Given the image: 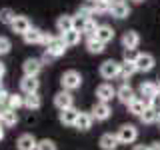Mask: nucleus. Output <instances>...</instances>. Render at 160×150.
I'll use <instances>...</instances> for the list:
<instances>
[{"label":"nucleus","mask_w":160,"mask_h":150,"mask_svg":"<svg viewBox=\"0 0 160 150\" xmlns=\"http://www.w3.org/2000/svg\"><path fill=\"white\" fill-rule=\"evenodd\" d=\"M38 76H24L20 80V92L22 94H30V92H38Z\"/></svg>","instance_id":"obj_15"},{"label":"nucleus","mask_w":160,"mask_h":150,"mask_svg":"<svg viewBox=\"0 0 160 150\" xmlns=\"http://www.w3.org/2000/svg\"><path fill=\"white\" fill-rule=\"evenodd\" d=\"M134 96H136V94H134V88L130 86V84H122V86L116 90V98H118L122 104H126V106L134 100Z\"/></svg>","instance_id":"obj_16"},{"label":"nucleus","mask_w":160,"mask_h":150,"mask_svg":"<svg viewBox=\"0 0 160 150\" xmlns=\"http://www.w3.org/2000/svg\"><path fill=\"white\" fill-rule=\"evenodd\" d=\"M40 106H42V98L38 96V92L24 94V108H28V110H38Z\"/></svg>","instance_id":"obj_25"},{"label":"nucleus","mask_w":160,"mask_h":150,"mask_svg":"<svg viewBox=\"0 0 160 150\" xmlns=\"http://www.w3.org/2000/svg\"><path fill=\"white\" fill-rule=\"evenodd\" d=\"M154 64H156V60H154L152 54L138 52V58H136V62H134V66H136V72H150V70L154 68Z\"/></svg>","instance_id":"obj_4"},{"label":"nucleus","mask_w":160,"mask_h":150,"mask_svg":"<svg viewBox=\"0 0 160 150\" xmlns=\"http://www.w3.org/2000/svg\"><path fill=\"white\" fill-rule=\"evenodd\" d=\"M60 84H62V90L72 92V90L82 86V74H80L78 70H66V72L62 74V78H60Z\"/></svg>","instance_id":"obj_1"},{"label":"nucleus","mask_w":160,"mask_h":150,"mask_svg":"<svg viewBox=\"0 0 160 150\" xmlns=\"http://www.w3.org/2000/svg\"><path fill=\"white\" fill-rule=\"evenodd\" d=\"M6 106L8 108H14V110H18V108H22L24 106V94L20 92V94H8V102H6Z\"/></svg>","instance_id":"obj_29"},{"label":"nucleus","mask_w":160,"mask_h":150,"mask_svg":"<svg viewBox=\"0 0 160 150\" xmlns=\"http://www.w3.org/2000/svg\"><path fill=\"white\" fill-rule=\"evenodd\" d=\"M118 146H120V142H118V136H116V134L106 132V134H102V136H100V148H102V150H116Z\"/></svg>","instance_id":"obj_18"},{"label":"nucleus","mask_w":160,"mask_h":150,"mask_svg":"<svg viewBox=\"0 0 160 150\" xmlns=\"http://www.w3.org/2000/svg\"><path fill=\"white\" fill-rule=\"evenodd\" d=\"M134 2H138V4H140V2H144V0H134Z\"/></svg>","instance_id":"obj_44"},{"label":"nucleus","mask_w":160,"mask_h":150,"mask_svg":"<svg viewBox=\"0 0 160 150\" xmlns=\"http://www.w3.org/2000/svg\"><path fill=\"white\" fill-rule=\"evenodd\" d=\"M118 72H120V62L116 60H104L100 64V76L104 80H112V78H118Z\"/></svg>","instance_id":"obj_3"},{"label":"nucleus","mask_w":160,"mask_h":150,"mask_svg":"<svg viewBox=\"0 0 160 150\" xmlns=\"http://www.w3.org/2000/svg\"><path fill=\"white\" fill-rule=\"evenodd\" d=\"M92 6H94V14H110V2L108 0H94L92 2Z\"/></svg>","instance_id":"obj_31"},{"label":"nucleus","mask_w":160,"mask_h":150,"mask_svg":"<svg viewBox=\"0 0 160 150\" xmlns=\"http://www.w3.org/2000/svg\"><path fill=\"white\" fill-rule=\"evenodd\" d=\"M66 44H64V40L60 38V36H52V40L46 44V48L44 50H48V52H52L56 58H60V56H64V52H66Z\"/></svg>","instance_id":"obj_7"},{"label":"nucleus","mask_w":160,"mask_h":150,"mask_svg":"<svg viewBox=\"0 0 160 150\" xmlns=\"http://www.w3.org/2000/svg\"><path fill=\"white\" fill-rule=\"evenodd\" d=\"M10 48H12V42H10L6 36H0V56L8 54V52H10Z\"/></svg>","instance_id":"obj_36"},{"label":"nucleus","mask_w":160,"mask_h":150,"mask_svg":"<svg viewBox=\"0 0 160 150\" xmlns=\"http://www.w3.org/2000/svg\"><path fill=\"white\" fill-rule=\"evenodd\" d=\"M114 96H116V90H114V86L108 84V82H102L96 88V98L100 100V102H110Z\"/></svg>","instance_id":"obj_9"},{"label":"nucleus","mask_w":160,"mask_h":150,"mask_svg":"<svg viewBox=\"0 0 160 150\" xmlns=\"http://www.w3.org/2000/svg\"><path fill=\"white\" fill-rule=\"evenodd\" d=\"M16 122H18V110L8 108V106H4L2 110H0V124H2L4 128L16 126Z\"/></svg>","instance_id":"obj_5"},{"label":"nucleus","mask_w":160,"mask_h":150,"mask_svg":"<svg viewBox=\"0 0 160 150\" xmlns=\"http://www.w3.org/2000/svg\"><path fill=\"white\" fill-rule=\"evenodd\" d=\"M138 118H140V122H142V124H154V122H158V110L152 108V106H148Z\"/></svg>","instance_id":"obj_26"},{"label":"nucleus","mask_w":160,"mask_h":150,"mask_svg":"<svg viewBox=\"0 0 160 150\" xmlns=\"http://www.w3.org/2000/svg\"><path fill=\"white\" fill-rule=\"evenodd\" d=\"M88 2H94V0H88Z\"/></svg>","instance_id":"obj_45"},{"label":"nucleus","mask_w":160,"mask_h":150,"mask_svg":"<svg viewBox=\"0 0 160 150\" xmlns=\"http://www.w3.org/2000/svg\"><path fill=\"white\" fill-rule=\"evenodd\" d=\"M94 38L100 40L102 44H108L114 40V28L108 26V24H100V26L96 28V34H94Z\"/></svg>","instance_id":"obj_13"},{"label":"nucleus","mask_w":160,"mask_h":150,"mask_svg":"<svg viewBox=\"0 0 160 150\" xmlns=\"http://www.w3.org/2000/svg\"><path fill=\"white\" fill-rule=\"evenodd\" d=\"M156 86H158V90H160V76H158V82H156Z\"/></svg>","instance_id":"obj_42"},{"label":"nucleus","mask_w":160,"mask_h":150,"mask_svg":"<svg viewBox=\"0 0 160 150\" xmlns=\"http://www.w3.org/2000/svg\"><path fill=\"white\" fill-rule=\"evenodd\" d=\"M16 18V12H14L12 8H0V22L2 24H12V20Z\"/></svg>","instance_id":"obj_32"},{"label":"nucleus","mask_w":160,"mask_h":150,"mask_svg":"<svg viewBox=\"0 0 160 150\" xmlns=\"http://www.w3.org/2000/svg\"><path fill=\"white\" fill-rule=\"evenodd\" d=\"M4 72H6V66H4V64H2V62H0V78H2V76H4Z\"/></svg>","instance_id":"obj_40"},{"label":"nucleus","mask_w":160,"mask_h":150,"mask_svg":"<svg viewBox=\"0 0 160 150\" xmlns=\"http://www.w3.org/2000/svg\"><path fill=\"white\" fill-rule=\"evenodd\" d=\"M2 88H4V86H2V78H0V90H2Z\"/></svg>","instance_id":"obj_43"},{"label":"nucleus","mask_w":160,"mask_h":150,"mask_svg":"<svg viewBox=\"0 0 160 150\" xmlns=\"http://www.w3.org/2000/svg\"><path fill=\"white\" fill-rule=\"evenodd\" d=\"M54 106H56L58 110H64V108L74 106V98H72V94H70L68 90H60L56 96H54Z\"/></svg>","instance_id":"obj_8"},{"label":"nucleus","mask_w":160,"mask_h":150,"mask_svg":"<svg viewBox=\"0 0 160 150\" xmlns=\"http://www.w3.org/2000/svg\"><path fill=\"white\" fill-rule=\"evenodd\" d=\"M56 60V56H54L52 52H48V50H44V54H42V58H40V62L42 64H48V62H54Z\"/></svg>","instance_id":"obj_37"},{"label":"nucleus","mask_w":160,"mask_h":150,"mask_svg":"<svg viewBox=\"0 0 160 150\" xmlns=\"http://www.w3.org/2000/svg\"><path fill=\"white\" fill-rule=\"evenodd\" d=\"M60 38L64 40V44L70 48V46H76V44H80V38H82V32H78V30H68V32L60 34Z\"/></svg>","instance_id":"obj_24"},{"label":"nucleus","mask_w":160,"mask_h":150,"mask_svg":"<svg viewBox=\"0 0 160 150\" xmlns=\"http://www.w3.org/2000/svg\"><path fill=\"white\" fill-rule=\"evenodd\" d=\"M90 114H92L94 120H100V122H102V120H108L110 118L112 108H110L108 102H100V100H98V102L92 106V110H90Z\"/></svg>","instance_id":"obj_6"},{"label":"nucleus","mask_w":160,"mask_h":150,"mask_svg":"<svg viewBox=\"0 0 160 150\" xmlns=\"http://www.w3.org/2000/svg\"><path fill=\"white\" fill-rule=\"evenodd\" d=\"M72 16H68V14H62L58 20H56V30L60 34H64V32H68V30H72Z\"/></svg>","instance_id":"obj_27"},{"label":"nucleus","mask_w":160,"mask_h":150,"mask_svg":"<svg viewBox=\"0 0 160 150\" xmlns=\"http://www.w3.org/2000/svg\"><path fill=\"white\" fill-rule=\"evenodd\" d=\"M120 42H122L124 48H136L140 44V36H138V32H134V30H126V32L122 34V38H120Z\"/></svg>","instance_id":"obj_21"},{"label":"nucleus","mask_w":160,"mask_h":150,"mask_svg":"<svg viewBox=\"0 0 160 150\" xmlns=\"http://www.w3.org/2000/svg\"><path fill=\"white\" fill-rule=\"evenodd\" d=\"M110 14H112L114 18L122 20V18H126L128 14H130V6H128L126 2H116V4H110Z\"/></svg>","instance_id":"obj_22"},{"label":"nucleus","mask_w":160,"mask_h":150,"mask_svg":"<svg viewBox=\"0 0 160 150\" xmlns=\"http://www.w3.org/2000/svg\"><path fill=\"white\" fill-rule=\"evenodd\" d=\"M22 38H24V42H26V44H40V40H42V30L30 26L26 32L22 34Z\"/></svg>","instance_id":"obj_23"},{"label":"nucleus","mask_w":160,"mask_h":150,"mask_svg":"<svg viewBox=\"0 0 160 150\" xmlns=\"http://www.w3.org/2000/svg\"><path fill=\"white\" fill-rule=\"evenodd\" d=\"M136 72V66H134V62H120V72H118V78H122V80H128L132 74Z\"/></svg>","instance_id":"obj_28"},{"label":"nucleus","mask_w":160,"mask_h":150,"mask_svg":"<svg viewBox=\"0 0 160 150\" xmlns=\"http://www.w3.org/2000/svg\"><path fill=\"white\" fill-rule=\"evenodd\" d=\"M108 2H112V0H108Z\"/></svg>","instance_id":"obj_46"},{"label":"nucleus","mask_w":160,"mask_h":150,"mask_svg":"<svg viewBox=\"0 0 160 150\" xmlns=\"http://www.w3.org/2000/svg\"><path fill=\"white\" fill-rule=\"evenodd\" d=\"M2 138H4V126L0 124V140H2Z\"/></svg>","instance_id":"obj_41"},{"label":"nucleus","mask_w":160,"mask_h":150,"mask_svg":"<svg viewBox=\"0 0 160 150\" xmlns=\"http://www.w3.org/2000/svg\"><path fill=\"white\" fill-rule=\"evenodd\" d=\"M148 150H160V142H152V144H148Z\"/></svg>","instance_id":"obj_38"},{"label":"nucleus","mask_w":160,"mask_h":150,"mask_svg":"<svg viewBox=\"0 0 160 150\" xmlns=\"http://www.w3.org/2000/svg\"><path fill=\"white\" fill-rule=\"evenodd\" d=\"M116 136H118L120 144H132V142H136V138H138V128L134 126V124H122V126L118 128Z\"/></svg>","instance_id":"obj_2"},{"label":"nucleus","mask_w":160,"mask_h":150,"mask_svg":"<svg viewBox=\"0 0 160 150\" xmlns=\"http://www.w3.org/2000/svg\"><path fill=\"white\" fill-rule=\"evenodd\" d=\"M96 28H98V24H96V20H94V18L86 20V26H84V30H82V34L86 36V40L94 38V34H96Z\"/></svg>","instance_id":"obj_33"},{"label":"nucleus","mask_w":160,"mask_h":150,"mask_svg":"<svg viewBox=\"0 0 160 150\" xmlns=\"http://www.w3.org/2000/svg\"><path fill=\"white\" fill-rule=\"evenodd\" d=\"M92 122H94V118H92L90 112H78V118H76V122H74V128L86 132V130L92 128Z\"/></svg>","instance_id":"obj_19"},{"label":"nucleus","mask_w":160,"mask_h":150,"mask_svg":"<svg viewBox=\"0 0 160 150\" xmlns=\"http://www.w3.org/2000/svg\"><path fill=\"white\" fill-rule=\"evenodd\" d=\"M132 150H148V146H144V144H136Z\"/></svg>","instance_id":"obj_39"},{"label":"nucleus","mask_w":160,"mask_h":150,"mask_svg":"<svg viewBox=\"0 0 160 150\" xmlns=\"http://www.w3.org/2000/svg\"><path fill=\"white\" fill-rule=\"evenodd\" d=\"M30 26H32V22H30L26 16H20V14H16V18H14L12 24H10L12 32H16V34H24Z\"/></svg>","instance_id":"obj_17"},{"label":"nucleus","mask_w":160,"mask_h":150,"mask_svg":"<svg viewBox=\"0 0 160 150\" xmlns=\"http://www.w3.org/2000/svg\"><path fill=\"white\" fill-rule=\"evenodd\" d=\"M140 96H142L146 102H150L154 96H158L160 94V90H158V86H156V82H142L140 84Z\"/></svg>","instance_id":"obj_14"},{"label":"nucleus","mask_w":160,"mask_h":150,"mask_svg":"<svg viewBox=\"0 0 160 150\" xmlns=\"http://www.w3.org/2000/svg\"><path fill=\"white\" fill-rule=\"evenodd\" d=\"M146 108H148V102L142 96H134V100L128 104V112L134 114V116H140V114H142Z\"/></svg>","instance_id":"obj_20"},{"label":"nucleus","mask_w":160,"mask_h":150,"mask_svg":"<svg viewBox=\"0 0 160 150\" xmlns=\"http://www.w3.org/2000/svg\"><path fill=\"white\" fill-rule=\"evenodd\" d=\"M104 46L106 44H102L100 40H96V38H90V40H86V50L90 54H102L104 52Z\"/></svg>","instance_id":"obj_30"},{"label":"nucleus","mask_w":160,"mask_h":150,"mask_svg":"<svg viewBox=\"0 0 160 150\" xmlns=\"http://www.w3.org/2000/svg\"><path fill=\"white\" fill-rule=\"evenodd\" d=\"M122 58H124V62H136V58H138L136 48H124Z\"/></svg>","instance_id":"obj_34"},{"label":"nucleus","mask_w":160,"mask_h":150,"mask_svg":"<svg viewBox=\"0 0 160 150\" xmlns=\"http://www.w3.org/2000/svg\"><path fill=\"white\" fill-rule=\"evenodd\" d=\"M36 144H38V140L34 138V134H30V132L20 134V138L16 140V148L18 150H36Z\"/></svg>","instance_id":"obj_10"},{"label":"nucleus","mask_w":160,"mask_h":150,"mask_svg":"<svg viewBox=\"0 0 160 150\" xmlns=\"http://www.w3.org/2000/svg\"><path fill=\"white\" fill-rule=\"evenodd\" d=\"M78 112H80V110H76L74 106L64 108V110H60L58 120L64 124V126H74V122H76V118H78Z\"/></svg>","instance_id":"obj_11"},{"label":"nucleus","mask_w":160,"mask_h":150,"mask_svg":"<svg viewBox=\"0 0 160 150\" xmlns=\"http://www.w3.org/2000/svg\"><path fill=\"white\" fill-rule=\"evenodd\" d=\"M40 70H42V62H40L38 58H28V60H24V64H22L24 76H38Z\"/></svg>","instance_id":"obj_12"},{"label":"nucleus","mask_w":160,"mask_h":150,"mask_svg":"<svg viewBox=\"0 0 160 150\" xmlns=\"http://www.w3.org/2000/svg\"><path fill=\"white\" fill-rule=\"evenodd\" d=\"M36 150H56V144H54L52 140L44 138V140H38V144H36Z\"/></svg>","instance_id":"obj_35"}]
</instances>
